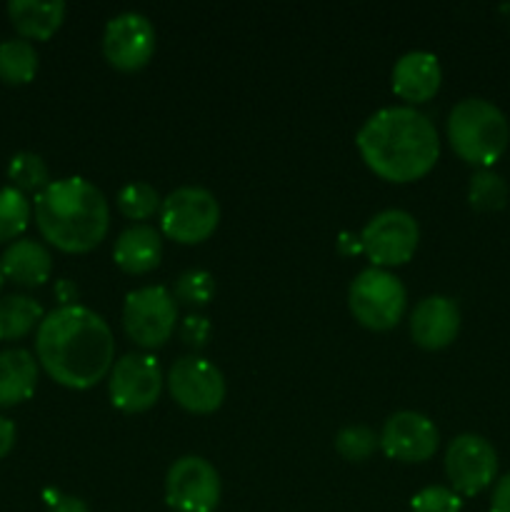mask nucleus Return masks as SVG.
I'll return each instance as SVG.
<instances>
[{
	"mask_svg": "<svg viewBox=\"0 0 510 512\" xmlns=\"http://www.w3.org/2000/svg\"><path fill=\"white\" fill-rule=\"evenodd\" d=\"M440 83H443V70L438 58L428 50H410L393 68V93L410 103V108L433 98L440 90Z\"/></svg>",
	"mask_w": 510,
	"mask_h": 512,
	"instance_id": "16",
	"label": "nucleus"
},
{
	"mask_svg": "<svg viewBox=\"0 0 510 512\" xmlns=\"http://www.w3.org/2000/svg\"><path fill=\"white\" fill-rule=\"evenodd\" d=\"M38 385V363L23 348H10L0 353V408H13L25 403Z\"/></svg>",
	"mask_w": 510,
	"mask_h": 512,
	"instance_id": "19",
	"label": "nucleus"
},
{
	"mask_svg": "<svg viewBox=\"0 0 510 512\" xmlns=\"http://www.w3.org/2000/svg\"><path fill=\"white\" fill-rule=\"evenodd\" d=\"M0 268L3 275L13 283L25 285V288H35L43 285L53 273V258H50L48 248L38 240L20 238L5 248L3 258H0Z\"/></svg>",
	"mask_w": 510,
	"mask_h": 512,
	"instance_id": "18",
	"label": "nucleus"
},
{
	"mask_svg": "<svg viewBox=\"0 0 510 512\" xmlns=\"http://www.w3.org/2000/svg\"><path fill=\"white\" fill-rule=\"evenodd\" d=\"M8 18L25 40H48L65 20L63 0H10Z\"/></svg>",
	"mask_w": 510,
	"mask_h": 512,
	"instance_id": "20",
	"label": "nucleus"
},
{
	"mask_svg": "<svg viewBox=\"0 0 510 512\" xmlns=\"http://www.w3.org/2000/svg\"><path fill=\"white\" fill-rule=\"evenodd\" d=\"M220 475L198 455H185L165 475V500L175 512H213L220 503Z\"/></svg>",
	"mask_w": 510,
	"mask_h": 512,
	"instance_id": "12",
	"label": "nucleus"
},
{
	"mask_svg": "<svg viewBox=\"0 0 510 512\" xmlns=\"http://www.w3.org/2000/svg\"><path fill=\"white\" fill-rule=\"evenodd\" d=\"M378 445L380 440L375 438V433L368 425H345V428L335 435V450H338L345 460H350V463H363V460H368Z\"/></svg>",
	"mask_w": 510,
	"mask_h": 512,
	"instance_id": "27",
	"label": "nucleus"
},
{
	"mask_svg": "<svg viewBox=\"0 0 510 512\" xmlns=\"http://www.w3.org/2000/svg\"><path fill=\"white\" fill-rule=\"evenodd\" d=\"M468 203L480 213H495L508 203V183L490 168L475 170L468 185Z\"/></svg>",
	"mask_w": 510,
	"mask_h": 512,
	"instance_id": "23",
	"label": "nucleus"
},
{
	"mask_svg": "<svg viewBox=\"0 0 510 512\" xmlns=\"http://www.w3.org/2000/svg\"><path fill=\"white\" fill-rule=\"evenodd\" d=\"M35 353L55 383L88 390L113 368L115 340L95 310L70 303L45 315L35 335Z\"/></svg>",
	"mask_w": 510,
	"mask_h": 512,
	"instance_id": "1",
	"label": "nucleus"
},
{
	"mask_svg": "<svg viewBox=\"0 0 510 512\" xmlns=\"http://www.w3.org/2000/svg\"><path fill=\"white\" fill-rule=\"evenodd\" d=\"M3 280H5V275H3V268H0V288H3Z\"/></svg>",
	"mask_w": 510,
	"mask_h": 512,
	"instance_id": "35",
	"label": "nucleus"
},
{
	"mask_svg": "<svg viewBox=\"0 0 510 512\" xmlns=\"http://www.w3.org/2000/svg\"><path fill=\"white\" fill-rule=\"evenodd\" d=\"M378 440L388 458L400 460V463H425L438 450L440 435L428 415L400 410L385 420Z\"/></svg>",
	"mask_w": 510,
	"mask_h": 512,
	"instance_id": "14",
	"label": "nucleus"
},
{
	"mask_svg": "<svg viewBox=\"0 0 510 512\" xmlns=\"http://www.w3.org/2000/svg\"><path fill=\"white\" fill-rule=\"evenodd\" d=\"M15 435H18L15 425L10 423L8 418H0V460H3L10 450H13Z\"/></svg>",
	"mask_w": 510,
	"mask_h": 512,
	"instance_id": "33",
	"label": "nucleus"
},
{
	"mask_svg": "<svg viewBox=\"0 0 510 512\" xmlns=\"http://www.w3.org/2000/svg\"><path fill=\"white\" fill-rule=\"evenodd\" d=\"M8 178L13 183V188H18L20 193H43L50 185V173L45 160L38 153H15L8 163Z\"/></svg>",
	"mask_w": 510,
	"mask_h": 512,
	"instance_id": "24",
	"label": "nucleus"
},
{
	"mask_svg": "<svg viewBox=\"0 0 510 512\" xmlns=\"http://www.w3.org/2000/svg\"><path fill=\"white\" fill-rule=\"evenodd\" d=\"M445 475L460 498H473L498 478V453L483 435H458L445 450Z\"/></svg>",
	"mask_w": 510,
	"mask_h": 512,
	"instance_id": "10",
	"label": "nucleus"
},
{
	"mask_svg": "<svg viewBox=\"0 0 510 512\" xmlns=\"http://www.w3.org/2000/svg\"><path fill=\"white\" fill-rule=\"evenodd\" d=\"M210 335V323L203 315H188L183 320V328H180V338L185 345H193V348H203L205 340Z\"/></svg>",
	"mask_w": 510,
	"mask_h": 512,
	"instance_id": "30",
	"label": "nucleus"
},
{
	"mask_svg": "<svg viewBox=\"0 0 510 512\" xmlns=\"http://www.w3.org/2000/svg\"><path fill=\"white\" fill-rule=\"evenodd\" d=\"M178 305L163 285L130 290L123 303L125 335L145 350L160 348L175 333Z\"/></svg>",
	"mask_w": 510,
	"mask_h": 512,
	"instance_id": "7",
	"label": "nucleus"
},
{
	"mask_svg": "<svg viewBox=\"0 0 510 512\" xmlns=\"http://www.w3.org/2000/svg\"><path fill=\"white\" fill-rule=\"evenodd\" d=\"M413 512H460L463 498L445 485H428L410 503Z\"/></svg>",
	"mask_w": 510,
	"mask_h": 512,
	"instance_id": "29",
	"label": "nucleus"
},
{
	"mask_svg": "<svg viewBox=\"0 0 510 512\" xmlns=\"http://www.w3.org/2000/svg\"><path fill=\"white\" fill-rule=\"evenodd\" d=\"M448 140L460 160L485 170L503 158L510 123L503 110L485 98H465L448 115Z\"/></svg>",
	"mask_w": 510,
	"mask_h": 512,
	"instance_id": "4",
	"label": "nucleus"
},
{
	"mask_svg": "<svg viewBox=\"0 0 510 512\" xmlns=\"http://www.w3.org/2000/svg\"><path fill=\"white\" fill-rule=\"evenodd\" d=\"M355 145L365 165L390 183L420 180L440 155L433 120L410 105H393L370 115L355 135Z\"/></svg>",
	"mask_w": 510,
	"mask_h": 512,
	"instance_id": "2",
	"label": "nucleus"
},
{
	"mask_svg": "<svg viewBox=\"0 0 510 512\" xmlns=\"http://www.w3.org/2000/svg\"><path fill=\"white\" fill-rule=\"evenodd\" d=\"M405 303H408V295H405L403 283L383 268L363 270L350 283V313L368 330L383 333V330L395 328L403 318Z\"/></svg>",
	"mask_w": 510,
	"mask_h": 512,
	"instance_id": "5",
	"label": "nucleus"
},
{
	"mask_svg": "<svg viewBox=\"0 0 510 512\" xmlns=\"http://www.w3.org/2000/svg\"><path fill=\"white\" fill-rule=\"evenodd\" d=\"M220 223V205L210 190L198 185L175 188L160 203V230L170 240L198 245L215 233Z\"/></svg>",
	"mask_w": 510,
	"mask_h": 512,
	"instance_id": "6",
	"label": "nucleus"
},
{
	"mask_svg": "<svg viewBox=\"0 0 510 512\" xmlns=\"http://www.w3.org/2000/svg\"><path fill=\"white\" fill-rule=\"evenodd\" d=\"M163 383V370L153 355L128 353L110 368V403L120 413H145L158 403Z\"/></svg>",
	"mask_w": 510,
	"mask_h": 512,
	"instance_id": "8",
	"label": "nucleus"
},
{
	"mask_svg": "<svg viewBox=\"0 0 510 512\" xmlns=\"http://www.w3.org/2000/svg\"><path fill=\"white\" fill-rule=\"evenodd\" d=\"M215 295V280L208 270H185L183 275L175 283V300H180L183 305L190 308H200V305L210 303V298Z\"/></svg>",
	"mask_w": 510,
	"mask_h": 512,
	"instance_id": "28",
	"label": "nucleus"
},
{
	"mask_svg": "<svg viewBox=\"0 0 510 512\" xmlns=\"http://www.w3.org/2000/svg\"><path fill=\"white\" fill-rule=\"evenodd\" d=\"M460 308L453 298L428 295L410 313V335L425 350H443L458 338Z\"/></svg>",
	"mask_w": 510,
	"mask_h": 512,
	"instance_id": "15",
	"label": "nucleus"
},
{
	"mask_svg": "<svg viewBox=\"0 0 510 512\" xmlns=\"http://www.w3.org/2000/svg\"><path fill=\"white\" fill-rule=\"evenodd\" d=\"M48 512H90V508L80 498H73V495H60V498H55L53 503H50Z\"/></svg>",
	"mask_w": 510,
	"mask_h": 512,
	"instance_id": "32",
	"label": "nucleus"
},
{
	"mask_svg": "<svg viewBox=\"0 0 510 512\" xmlns=\"http://www.w3.org/2000/svg\"><path fill=\"white\" fill-rule=\"evenodd\" d=\"M490 512H510V473L495 483L493 495H490Z\"/></svg>",
	"mask_w": 510,
	"mask_h": 512,
	"instance_id": "31",
	"label": "nucleus"
},
{
	"mask_svg": "<svg viewBox=\"0 0 510 512\" xmlns=\"http://www.w3.org/2000/svg\"><path fill=\"white\" fill-rule=\"evenodd\" d=\"M35 223L40 235L63 253H88L108 235V200L78 175L53 180L35 195Z\"/></svg>",
	"mask_w": 510,
	"mask_h": 512,
	"instance_id": "3",
	"label": "nucleus"
},
{
	"mask_svg": "<svg viewBox=\"0 0 510 512\" xmlns=\"http://www.w3.org/2000/svg\"><path fill=\"white\" fill-rule=\"evenodd\" d=\"M340 250H343V253H350V255H355V253H360V235L358 238H353V235L350 233H343V240H340Z\"/></svg>",
	"mask_w": 510,
	"mask_h": 512,
	"instance_id": "34",
	"label": "nucleus"
},
{
	"mask_svg": "<svg viewBox=\"0 0 510 512\" xmlns=\"http://www.w3.org/2000/svg\"><path fill=\"white\" fill-rule=\"evenodd\" d=\"M163 258V240L150 225H130L118 235L113 248V260L123 273L145 275L155 270Z\"/></svg>",
	"mask_w": 510,
	"mask_h": 512,
	"instance_id": "17",
	"label": "nucleus"
},
{
	"mask_svg": "<svg viewBox=\"0 0 510 512\" xmlns=\"http://www.w3.org/2000/svg\"><path fill=\"white\" fill-rule=\"evenodd\" d=\"M165 383L175 403L195 415L215 413L225 400L223 373L210 360L198 358V355H185L175 360Z\"/></svg>",
	"mask_w": 510,
	"mask_h": 512,
	"instance_id": "11",
	"label": "nucleus"
},
{
	"mask_svg": "<svg viewBox=\"0 0 510 512\" xmlns=\"http://www.w3.org/2000/svg\"><path fill=\"white\" fill-rule=\"evenodd\" d=\"M420 230L410 213L398 208L373 215L360 233V248L373 260V268H395L408 263L418 250Z\"/></svg>",
	"mask_w": 510,
	"mask_h": 512,
	"instance_id": "9",
	"label": "nucleus"
},
{
	"mask_svg": "<svg viewBox=\"0 0 510 512\" xmlns=\"http://www.w3.org/2000/svg\"><path fill=\"white\" fill-rule=\"evenodd\" d=\"M38 73V50L25 38H8L0 43V80L8 85H25Z\"/></svg>",
	"mask_w": 510,
	"mask_h": 512,
	"instance_id": "22",
	"label": "nucleus"
},
{
	"mask_svg": "<svg viewBox=\"0 0 510 512\" xmlns=\"http://www.w3.org/2000/svg\"><path fill=\"white\" fill-rule=\"evenodd\" d=\"M155 53V28L143 13H120L108 20L103 33V55L113 68L135 73L145 68Z\"/></svg>",
	"mask_w": 510,
	"mask_h": 512,
	"instance_id": "13",
	"label": "nucleus"
},
{
	"mask_svg": "<svg viewBox=\"0 0 510 512\" xmlns=\"http://www.w3.org/2000/svg\"><path fill=\"white\" fill-rule=\"evenodd\" d=\"M45 313L38 300L28 295H5L0 298V340H18L35 325L43 323Z\"/></svg>",
	"mask_w": 510,
	"mask_h": 512,
	"instance_id": "21",
	"label": "nucleus"
},
{
	"mask_svg": "<svg viewBox=\"0 0 510 512\" xmlns=\"http://www.w3.org/2000/svg\"><path fill=\"white\" fill-rule=\"evenodd\" d=\"M30 223V200L13 185L0 188V243L15 240Z\"/></svg>",
	"mask_w": 510,
	"mask_h": 512,
	"instance_id": "25",
	"label": "nucleus"
},
{
	"mask_svg": "<svg viewBox=\"0 0 510 512\" xmlns=\"http://www.w3.org/2000/svg\"><path fill=\"white\" fill-rule=\"evenodd\" d=\"M118 210L130 220H148L153 218L155 213H160V195L158 190L150 183H143V180H135V183H128L125 188H120L118 193Z\"/></svg>",
	"mask_w": 510,
	"mask_h": 512,
	"instance_id": "26",
	"label": "nucleus"
}]
</instances>
